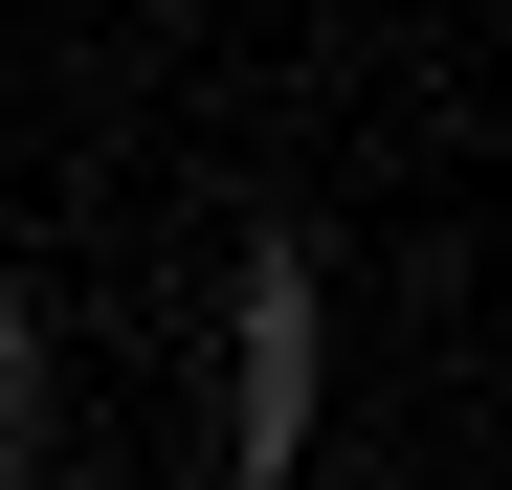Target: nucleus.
Segmentation results:
<instances>
[{
  "instance_id": "f257e3e1",
  "label": "nucleus",
  "mask_w": 512,
  "mask_h": 490,
  "mask_svg": "<svg viewBox=\"0 0 512 490\" xmlns=\"http://www.w3.org/2000/svg\"><path fill=\"white\" fill-rule=\"evenodd\" d=\"M45 446V335H23V290H0V468Z\"/></svg>"
}]
</instances>
